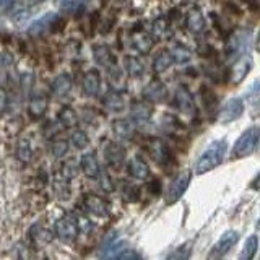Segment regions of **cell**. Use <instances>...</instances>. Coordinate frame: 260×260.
<instances>
[{
    "label": "cell",
    "instance_id": "1",
    "mask_svg": "<svg viewBox=\"0 0 260 260\" xmlns=\"http://www.w3.org/2000/svg\"><path fill=\"white\" fill-rule=\"evenodd\" d=\"M226 150H228L226 138L215 140L210 146H207L205 151L200 154L197 165H195V174L200 176V174H205L208 171L218 168L226 156Z\"/></svg>",
    "mask_w": 260,
    "mask_h": 260
},
{
    "label": "cell",
    "instance_id": "2",
    "mask_svg": "<svg viewBox=\"0 0 260 260\" xmlns=\"http://www.w3.org/2000/svg\"><path fill=\"white\" fill-rule=\"evenodd\" d=\"M258 127H250L247 130H244L241 134V137L236 140L234 146H233V156L234 158H246L250 156L252 153L257 150L258 146Z\"/></svg>",
    "mask_w": 260,
    "mask_h": 260
},
{
    "label": "cell",
    "instance_id": "3",
    "mask_svg": "<svg viewBox=\"0 0 260 260\" xmlns=\"http://www.w3.org/2000/svg\"><path fill=\"white\" fill-rule=\"evenodd\" d=\"M190 179H192V173L189 169H184V171H181V173H177L174 176V179L171 181L168 190H166V195H165L166 205H174L176 202H179L182 199V195L185 193V190L189 189Z\"/></svg>",
    "mask_w": 260,
    "mask_h": 260
},
{
    "label": "cell",
    "instance_id": "4",
    "mask_svg": "<svg viewBox=\"0 0 260 260\" xmlns=\"http://www.w3.org/2000/svg\"><path fill=\"white\" fill-rule=\"evenodd\" d=\"M78 224H77V218H73L70 215L62 216L55 221L54 226V233L57 236V239H60L65 244H70L77 239L78 236Z\"/></svg>",
    "mask_w": 260,
    "mask_h": 260
},
{
    "label": "cell",
    "instance_id": "5",
    "mask_svg": "<svg viewBox=\"0 0 260 260\" xmlns=\"http://www.w3.org/2000/svg\"><path fill=\"white\" fill-rule=\"evenodd\" d=\"M239 241V233L238 231H226L221 238L218 239V242L213 246V249L210 250L208 254V260H221L228 252H230L236 242Z\"/></svg>",
    "mask_w": 260,
    "mask_h": 260
},
{
    "label": "cell",
    "instance_id": "6",
    "mask_svg": "<svg viewBox=\"0 0 260 260\" xmlns=\"http://www.w3.org/2000/svg\"><path fill=\"white\" fill-rule=\"evenodd\" d=\"M250 43H252L250 31H236L234 35L231 36V39L228 41L226 54L230 57L246 54L249 51V47H250Z\"/></svg>",
    "mask_w": 260,
    "mask_h": 260
},
{
    "label": "cell",
    "instance_id": "7",
    "mask_svg": "<svg viewBox=\"0 0 260 260\" xmlns=\"http://www.w3.org/2000/svg\"><path fill=\"white\" fill-rule=\"evenodd\" d=\"M244 112V103L241 98H231L230 101H226V104L219 111V122L221 124H230V122L239 119Z\"/></svg>",
    "mask_w": 260,
    "mask_h": 260
},
{
    "label": "cell",
    "instance_id": "8",
    "mask_svg": "<svg viewBox=\"0 0 260 260\" xmlns=\"http://www.w3.org/2000/svg\"><path fill=\"white\" fill-rule=\"evenodd\" d=\"M148 153L150 156L153 158L154 162H158V165H168L171 161V150L169 146L161 142V140H156V138H151L148 142Z\"/></svg>",
    "mask_w": 260,
    "mask_h": 260
},
{
    "label": "cell",
    "instance_id": "9",
    "mask_svg": "<svg viewBox=\"0 0 260 260\" xmlns=\"http://www.w3.org/2000/svg\"><path fill=\"white\" fill-rule=\"evenodd\" d=\"M93 57H94V62L100 65V67H104L106 70L112 72L114 69H117L116 59H114V55L108 46H104V44L93 46Z\"/></svg>",
    "mask_w": 260,
    "mask_h": 260
},
{
    "label": "cell",
    "instance_id": "10",
    "mask_svg": "<svg viewBox=\"0 0 260 260\" xmlns=\"http://www.w3.org/2000/svg\"><path fill=\"white\" fill-rule=\"evenodd\" d=\"M166 94H168V89H166L165 83L159 81V80L150 81V83L146 85L143 88V91H142V96L145 98L146 101H150V103H161V101H165Z\"/></svg>",
    "mask_w": 260,
    "mask_h": 260
},
{
    "label": "cell",
    "instance_id": "11",
    "mask_svg": "<svg viewBox=\"0 0 260 260\" xmlns=\"http://www.w3.org/2000/svg\"><path fill=\"white\" fill-rule=\"evenodd\" d=\"M174 101L177 104V108L181 109V112H184V114H192L195 109L193 96L185 86H177L176 94H174Z\"/></svg>",
    "mask_w": 260,
    "mask_h": 260
},
{
    "label": "cell",
    "instance_id": "12",
    "mask_svg": "<svg viewBox=\"0 0 260 260\" xmlns=\"http://www.w3.org/2000/svg\"><path fill=\"white\" fill-rule=\"evenodd\" d=\"M252 69V59L247 55L241 57V59H238L231 67V81L234 85L241 83V81L247 77V73L250 72Z\"/></svg>",
    "mask_w": 260,
    "mask_h": 260
},
{
    "label": "cell",
    "instance_id": "13",
    "mask_svg": "<svg viewBox=\"0 0 260 260\" xmlns=\"http://www.w3.org/2000/svg\"><path fill=\"white\" fill-rule=\"evenodd\" d=\"M106 161L114 168H120L122 162L125 161V148L119 143H108L104 148Z\"/></svg>",
    "mask_w": 260,
    "mask_h": 260
},
{
    "label": "cell",
    "instance_id": "14",
    "mask_svg": "<svg viewBox=\"0 0 260 260\" xmlns=\"http://www.w3.org/2000/svg\"><path fill=\"white\" fill-rule=\"evenodd\" d=\"M59 20V16H57V13H46L44 16H41L39 20L32 21L31 26H29V35L32 36H39L43 35V32H46L47 29H52V26L55 24V21Z\"/></svg>",
    "mask_w": 260,
    "mask_h": 260
},
{
    "label": "cell",
    "instance_id": "15",
    "mask_svg": "<svg viewBox=\"0 0 260 260\" xmlns=\"http://www.w3.org/2000/svg\"><path fill=\"white\" fill-rule=\"evenodd\" d=\"M47 111V96L44 93H35L29 98L28 104V112L32 119L43 117Z\"/></svg>",
    "mask_w": 260,
    "mask_h": 260
},
{
    "label": "cell",
    "instance_id": "16",
    "mask_svg": "<svg viewBox=\"0 0 260 260\" xmlns=\"http://www.w3.org/2000/svg\"><path fill=\"white\" fill-rule=\"evenodd\" d=\"M83 93L88 98H96L100 94V88H101V78H100V73L94 72V70H89L85 73L83 77Z\"/></svg>",
    "mask_w": 260,
    "mask_h": 260
},
{
    "label": "cell",
    "instance_id": "17",
    "mask_svg": "<svg viewBox=\"0 0 260 260\" xmlns=\"http://www.w3.org/2000/svg\"><path fill=\"white\" fill-rule=\"evenodd\" d=\"M85 208L91 215H96V216H106L109 213L108 202H104V199L98 197V195H86L85 197Z\"/></svg>",
    "mask_w": 260,
    "mask_h": 260
},
{
    "label": "cell",
    "instance_id": "18",
    "mask_svg": "<svg viewBox=\"0 0 260 260\" xmlns=\"http://www.w3.org/2000/svg\"><path fill=\"white\" fill-rule=\"evenodd\" d=\"M185 26L190 32H193V35H199V32L205 29V18H203V13L199 8H190V10L187 12Z\"/></svg>",
    "mask_w": 260,
    "mask_h": 260
},
{
    "label": "cell",
    "instance_id": "19",
    "mask_svg": "<svg viewBox=\"0 0 260 260\" xmlns=\"http://www.w3.org/2000/svg\"><path fill=\"white\" fill-rule=\"evenodd\" d=\"M127 168H128V174L138 179V181H145V179H148V176H150V168L145 162V159L140 156H134L130 159Z\"/></svg>",
    "mask_w": 260,
    "mask_h": 260
},
{
    "label": "cell",
    "instance_id": "20",
    "mask_svg": "<svg viewBox=\"0 0 260 260\" xmlns=\"http://www.w3.org/2000/svg\"><path fill=\"white\" fill-rule=\"evenodd\" d=\"M51 89L55 98H65L72 89V77L69 73H60L59 77L54 78Z\"/></svg>",
    "mask_w": 260,
    "mask_h": 260
},
{
    "label": "cell",
    "instance_id": "21",
    "mask_svg": "<svg viewBox=\"0 0 260 260\" xmlns=\"http://www.w3.org/2000/svg\"><path fill=\"white\" fill-rule=\"evenodd\" d=\"M80 168L88 177H98V174H100V171H101L100 162H98L94 153H85L80 159Z\"/></svg>",
    "mask_w": 260,
    "mask_h": 260
},
{
    "label": "cell",
    "instance_id": "22",
    "mask_svg": "<svg viewBox=\"0 0 260 260\" xmlns=\"http://www.w3.org/2000/svg\"><path fill=\"white\" fill-rule=\"evenodd\" d=\"M103 104L112 112H120L122 109L125 108V103H124V98H122L117 91H108L103 98Z\"/></svg>",
    "mask_w": 260,
    "mask_h": 260
},
{
    "label": "cell",
    "instance_id": "23",
    "mask_svg": "<svg viewBox=\"0 0 260 260\" xmlns=\"http://www.w3.org/2000/svg\"><path fill=\"white\" fill-rule=\"evenodd\" d=\"M124 67H125L128 75L134 77V78H140L145 73L143 62L138 59V57H134V55H127L125 57V59H124Z\"/></svg>",
    "mask_w": 260,
    "mask_h": 260
},
{
    "label": "cell",
    "instance_id": "24",
    "mask_svg": "<svg viewBox=\"0 0 260 260\" xmlns=\"http://www.w3.org/2000/svg\"><path fill=\"white\" fill-rule=\"evenodd\" d=\"M193 242L192 241H187L181 246H177L171 254L166 257V260H190V255H192V247Z\"/></svg>",
    "mask_w": 260,
    "mask_h": 260
},
{
    "label": "cell",
    "instance_id": "25",
    "mask_svg": "<svg viewBox=\"0 0 260 260\" xmlns=\"http://www.w3.org/2000/svg\"><path fill=\"white\" fill-rule=\"evenodd\" d=\"M173 65V57H171L169 51H161L153 60V70L156 73H162L171 69Z\"/></svg>",
    "mask_w": 260,
    "mask_h": 260
},
{
    "label": "cell",
    "instance_id": "26",
    "mask_svg": "<svg viewBox=\"0 0 260 260\" xmlns=\"http://www.w3.org/2000/svg\"><path fill=\"white\" fill-rule=\"evenodd\" d=\"M257 247H258L257 236H250V238H247V241L244 242V247L241 250L238 260H254V257L257 254Z\"/></svg>",
    "mask_w": 260,
    "mask_h": 260
},
{
    "label": "cell",
    "instance_id": "27",
    "mask_svg": "<svg viewBox=\"0 0 260 260\" xmlns=\"http://www.w3.org/2000/svg\"><path fill=\"white\" fill-rule=\"evenodd\" d=\"M112 128H114V134H116L119 138H124V140H128V138L134 137V125L130 124L128 120H116L112 124Z\"/></svg>",
    "mask_w": 260,
    "mask_h": 260
},
{
    "label": "cell",
    "instance_id": "28",
    "mask_svg": "<svg viewBox=\"0 0 260 260\" xmlns=\"http://www.w3.org/2000/svg\"><path fill=\"white\" fill-rule=\"evenodd\" d=\"M130 116H132V120H135L137 124H146L151 116V108H148L146 104H134Z\"/></svg>",
    "mask_w": 260,
    "mask_h": 260
},
{
    "label": "cell",
    "instance_id": "29",
    "mask_svg": "<svg viewBox=\"0 0 260 260\" xmlns=\"http://www.w3.org/2000/svg\"><path fill=\"white\" fill-rule=\"evenodd\" d=\"M132 44L138 52L148 54L154 46V39L148 35H137L132 41Z\"/></svg>",
    "mask_w": 260,
    "mask_h": 260
},
{
    "label": "cell",
    "instance_id": "30",
    "mask_svg": "<svg viewBox=\"0 0 260 260\" xmlns=\"http://www.w3.org/2000/svg\"><path fill=\"white\" fill-rule=\"evenodd\" d=\"M59 120H60V124L63 127H67V128H72V127H75L77 125V122H78V116H77V112L73 111L72 108H62L60 112H59Z\"/></svg>",
    "mask_w": 260,
    "mask_h": 260
},
{
    "label": "cell",
    "instance_id": "31",
    "mask_svg": "<svg viewBox=\"0 0 260 260\" xmlns=\"http://www.w3.org/2000/svg\"><path fill=\"white\" fill-rule=\"evenodd\" d=\"M16 156H18V159L23 162L31 161L32 146H31V142L28 140V138H21V140L18 142V146H16Z\"/></svg>",
    "mask_w": 260,
    "mask_h": 260
},
{
    "label": "cell",
    "instance_id": "32",
    "mask_svg": "<svg viewBox=\"0 0 260 260\" xmlns=\"http://www.w3.org/2000/svg\"><path fill=\"white\" fill-rule=\"evenodd\" d=\"M171 57H173V62H177V63H187L190 60V57H192V52L187 49L185 46H181V44H177L174 46L173 49H171Z\"/></svg>",
    "mask_w": 260,
    "mask_h": 260
},
{
    "label": "cell",
    "instance_id": "33",
    "mask_svg": "<svg viewBox=\"0 0 260 260\" xmlns=\"http://www.w3.org/2000/svg\"><path fill=\"white\" fill-rule=\"evenodd\" d=\"M151 32H153V38H156V39H166L171 35V29H169L168 21L165 18H158L156 21H153Z\"/></svg>",
    "mask_w": 260,
    "mask_h": 260
},
{
    "label": "cell",
    "instance_id": "34",
    "mask_svg": "<svg viewBox=\"0 0 260 260\" xmlns=\"http://www.w3.org/2000/svg\"><path fill=\"white\" fill-rule=\"evenodd\" d=\"M70 142L73 143V146H75V148L83 150V148H86V146H88L89 138H88V135L83 132V130H77V132H73V134H72Z\"/></svg>",
    "mask_w": 260,
    "mask_h": 260
},
{
    "label": "cell",
    "instance_id": "35",
    "mask_svg": "<svg viewBox=\"0 0 260 260\" xmlns=\"http://www.w3.org/2000/svg\"><path fill=\"white\" fill-rule=\"evenodd\" d=\"M52 184H54V192H55L57 197L62 199V200H69V197H70V189H69L67 181L63 182V181H59V179H55Z\"/></svg>",
    "mask_w": 260,
    "mask_h": 260
},
{
    "label": "cell",
    "instance_id": "36",
    "mask_svg": "<svg viewBox=\"0 0 260 260\" xmlns=\"http://www.w3.org/2000/svg\"><path fill=\"white\" fill-rule=\"evenodd\" d=\"M62 174L65 179H72V177H75L78 174V162L77 159H69V161H65V165L62 168Z\"/></svg>",
    "mask_w": 260,
    "mask_h": 260
},
{
    "label": "cell",
    "instance_id": "37",
    "mask_svg": "<svg viewBox=\"0 0 260 260\" xmlns=\"http://www.w3.org/2000/svg\"><path fill=\"white\" fill-rule=\"evenodd\" d=\"M122 195H124V200H125V202L134 203V202L138 200V195H140V190H138L135 185H125V189H124V192H122Z\"/></svg>",
    "mask_w": 260,
    "mask_h": 260
},
{
    "label": "cell",
    "instance_id": "38",
    "mask_svg": "<svg viewBox=\"0 0 260 260\" xmlns=\"http://www.w3.org/2000/svg\"><path fill=\"white\" fill-rule=\"evenodd\" d=\"M60 8L67 13H78L85 8V4L83 2H62Z\"/></svg>",
    "mask_w": 260,
    "mask_h": 260
},
{
    "label": "cell",
    "instance_id": "39",
    "mask_svg": "<svg viewBox=\"0 0 260 260\" xmlns=\"http://www.w3.org/2000/svg\"><path fill=\"white\" fill-rule=\"evenodd\" d=\"M67 150H69L67 142L59 140V142H54V143H52V154H54L55 158H62V156H65V153H67Z\"/></svg>",
    "mask_w": 260,
    "mask_h": 260
},
{
    "label": "cell",
    "instance_id": "40",
    "mask_svg": "<svg viewBox=\"0 0 260 260\" xmlns=\"http://www.w3.org/2000/svg\"><path fill=\"white\" fill-rule=\"evenodd\" d=\"M100 182H101V187L106 190V192H112L114 190V184L111 182V177L109 174L106 173V171H100Z\"/></svg>",
    "mask_w": 260,
    "mask_h": 260
},
{
    "label": "cell",
    "instance_id": "41",
    "mask_svg": "<svg viewBox=\"0 0 260 260\" xmlns=\"http://www.w3.org/2000/svg\"><path fill=\"white\" fill-rule=\"evenodd\" d=\"M32 81H35V78H32V75H23L21 77V89H23V93H29L31 91V88H32Z\"/></svg>",
    "mask_w": 260,
    "mask_h": 260
},
{
    "label": "cell",
    "instance_id": "42",
    "mask_svg": "<svg viewBox=\"0 0 260 260\" xmlns=\"http://www.w3.org/2000/svg\"><path fill=\"white\" fill-rule=\"evenodd\" d=\"M13 65V57L8 54V52H4L0 54V69H8Z\"/></svg>",
    "mask_w": 260,
    "mask_h": 260
},
{
    "label": "cell",
    "instance_id": "43",
    "mask_svg": "<svg viewBox=\"0 0 260 260\" xmlns=\"http://www.w3.org/2000/svg\"><path fill=\"white\" fill-rule=\"evenodd\" d=\"M257 88H258V81H255L254 85H252V89H250V93H249V101L252 103V106H257L258 103V91H257Z\"/></svg>",
    "mask_w": 260,
    "mask_h": 260
},
{
    "label": "cell",
    "instance_id": "44",
    "mask_svg": "<svg viewBox=\"0 0 260 260\" xmlns=\"http://www.w3.org/2000/svg\"><path fill=\"white\" fill-rule=\"evenodd\" d=\"M5 106H7V93L0 91V111H4Z\"/></svg>",
    "mask_w": 260,
    "mask_h": 260
}]
</instances>
